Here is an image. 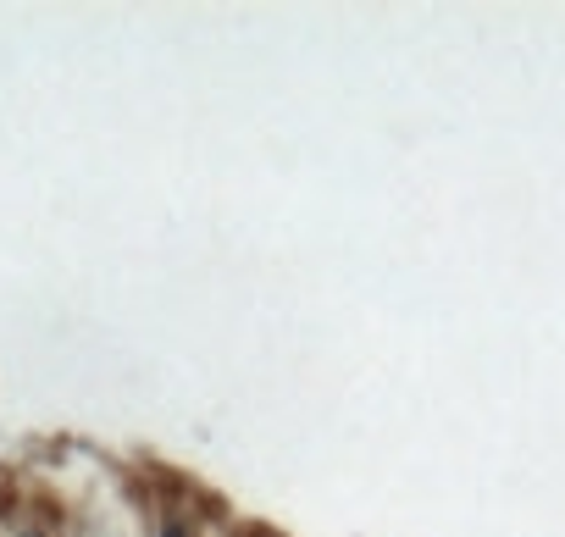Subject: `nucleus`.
Wrapping results in <instances>:
<instances>
[{
  "label": "nucleus",
  "instance_id": "nucleus-1",
  "mask_svg": "<svg viewBox=\"0 0 565 537\" xmlns=\"http://www.w3.org/2000/svg\"><path fill=\"white\" fill-rule=\"evenodd\" d=\"M161 537H194V532L183 521H167V526H161Z\"/></svg>",
  "mask_w": 565,
  "mask_h": 537
},
{
  "label": "nucleus",
  "instance_id": "nucleus-2",
  "mask_svg": "<svg viewBox=\"0 0 565 537\" xmlns=\"http://www.w3.org/2000/svg\"><path fill=\"white\" fill-rule=\"evenodd\" d=\"M23 537H45V532H23Z\"/></svg>",
  "mask_w": 565,
  "mask_h": 537
}]
</instances>
